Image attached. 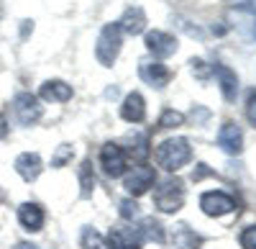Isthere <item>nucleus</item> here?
Masks as SVG:
<instances>
[{
  "instance_id": "6e6552de",
  "label": "nucleus",
  "mask_w": 256,
  "mask_h": 249,
  "mask_svg": "<svg viewBox=\"0 0 256 249\" xmlns=\"http://www.w3.org/2000/svg\"><path fill=\"white\" fill-rule=\"evenodd\" d=\"M144 239L138 234V229H128V226H113L105 239L108 249H141Z\"/></svg>"
},
{
  "instance_id": "4468645a",
  "label": "nucleus",
  "mask_w": 256,
  "mask_h": 249,
  "mask_svg": "<svg viewBox=\"0 0 256 249\" xmlns=\"http://www.w3.org/2000/svg\"><path fill=\"white\" fill-rule=\"evenodd\" d=\"M120 118L128 123H141L146 118V103L141 98V93H128L123 98V106H120Z\"/></svg>"
},
{
  "instance_id": "4be33fe9",
  "label": "nucleus",
  "mask_w": 256,
  "mask_h": 249,
  "mask_svg": "<svg viewBox=\"0 0 256 249\" xmlns=\"http://www.w3.org/2000/svg\"><path fill=\"white\" fill-rule=\"evenodd\" d=\"M184 123V113L174 111V108H166L159 118V129H174V126H182Z\"/></svg>"
},
{
  "instance_id": "a878e982",
  "label": "nucleus",
  "mask_w": 256,
  "mask_h": 249,
  "mask_svg": "<svg viewBox=\"0 0 256 249\" xmlns=\"http://www.w3.org/2000/svg\"><path fill=\"white\" fill-rule=\"evenodd\" d=\"M246 118H248L251 126L256 129V90L254 88L246 93Z\"/></svg>"
},
{
  "instance_id": "412c9836",
  "label": "nucleus",
  "mask_w": 256,
  "mask_h": 249,
  "mask_svg": "<svg viewBox=\"0 0 256 249\" xmlns=\"http://www.w3.org/2000/svg\"><path fill=\"white\" fill-rule=\"evenodd\" d=\"M80 244H82V249H108V246H105V239L95 229H84Z\"/></svg>"
},
{
  "instance_id": "9d476101",
  "label": "nucleus",
  "mask_w": 256,
  "mask_h": 249,
  "mask_svg": "<svg viewBox=\"0 0 256 249\" xmlns=\"http://www.w3.org/2000/svg\"><path fill=\"white\" fill-rule=\"evenodd\" d=\"M138 75L146 85H152V88H164V85H169V80H172V72H169L159 59H141Z\"/></svg>"
},
{
  "instance_id": "20e7f679",
  "label": "nucleus",
  "mask_w": 256,
  "mask_h": 249,
  "mask_svg": "<svg viewBox=\"0 0 256 249\" xmlns=\"http://www.w3.org/2000/svg\"><path fill=\"white\" fill-rule=\"evenodd\" d=\"M126 164H128V157H126L123 147H118V144H113V141L102 144V149H100V167H102L105 175H108V177H120L126 172Z\"/></svg>"
},
{
  "instance_id": "0eeeda50",
  "label": "nucleus",
  "mask_w": 256,
  "mask_h": 249,
  "mask_svg": "<svg viewBox=\"0 0 256 249\" xmlns=\"http://www.w3.org/2000/svg\"><path fill=\"white\" fill-rule=\"evenodd\" d=\"M200 208L205 216H226L230 211H236V200L230 195L220 193V190H210V193H202L200 195Z\"/></svg>"
},
{
  "instance_id": "5701e85b",
  "label": "nucleus",
  "mask_w": 256,
  "mask_h": 249,
  "mask_svg": "<svg viewBox=\"0 0 256 249\" xmlns=\"http://www.w3.org/2000/svg\"><path fill=\"white\" fill-rule=\"evenodd\" d=\"M72 154H74L72 144H59L56 154L52 157V167H64V164H67V162L72 159Z\"/></svg>"
},
{
  "instance_id": "1a4fd4ad",
  "label": "nucleus",
  "mask_w": 256,
  "mask_h": 249,
  "mask_svg": "<svg viewBox=\"0 0 256 249\" xmlns=\"http://www.w3.org/2000/svg\"><path fill=\"white\" fill-rule=\"evenodd\" d=\"M144 44L156 59H166V57H172L177 52V39L172 34H166V31H148Z\"/></svg>"
},
{
  "instance_id": "a211bd4d",
  "label": "nucleus",
  "mask_w": 256,
  "mask_h": 249,
  "mask_svg": "<svg viewBox=\"0 0 256 249\" xmlns=\"http://www.w3.org/2000/svg\"><path fill=\"white\" fill-rule=\"evenodd\" d=\"M138 234H141V239L164 244V226H162L156 218H141V229H138Z\"/></svg>"
},
{
  "instance_id": "6ab92c4d",
  "label": "nucleus",
  "mask_w": 256,
  "mask_h": 249,
  "mask_svg": "<svg viewBox=\"0 0 256 249\" xmlns=\"http://www.w3.org/2000/svg\"><path fill=\"white\" fill-rule=\"evenodd\" d=\"M202 239L195 234V231H190L187 226H177V231H174V246L177 249H200Z\"/></svg>"
},
{
  "instance_id": "bb28decb",
  "label": "nucleus",
  "mask_w": 256,
  "mask_h": 249,
  "mask_svg": "<svg viewBox=\"0 0 256 249\" xmlns=\"http://www.w3.org/2000/svg\"><path fill=\"white\" fill-rule=\"evenodd\" d=\"M238 241H241L244 249H256V226H248V229H244L241 236H238Z\"/></svg>"
},
{
  "instance_id": "cd10ccee",
  "label": "nucleus",
  "mask_w": 256,
  "mask_h": 249,
  "mask_svg": "<svg viewBox=\"0 0 256 249\" xmlns=\"http://www.w3.org/2000/svg\"><path fill=\"white\" fill-rule=\"evenodd\" d=\"M228 6H236V8H246V11H256V0H223Z\"/></svg>"
},
{
  "instance_id": "f3484780",
  "label": "nucleus",
  "mask_w": 256,
  "mask_h": 249,
  "mask_svg": "<svg viewBox=\"0 0 256 249\" xmlns=\"http://www.w3.org/2000/svg\"><path fill=\"white\" fill-rule=\"evenodd\" d=\"M212 72L218 75L223 98H226L228 103H230V100H236V93H238V77H236V72L228 70V67H223V65H216V67H212Z\"/></svg>"
},
{
  "instance_id": "f257e3e1",
  "label": "nucleus",
  "mask_w": 256,
  "mask_h": 249,
  "mask_svg": "<svg viewBox=\"0 0 256 249\" xmlns=\"http://www.w3.org/2000/svg\"><path fill=\"white\" fill-rule=\"evenodd\" d=\"M190 159H192V147H190V141L184 136L164 139L156 147V162H159V167H164L166 172L182 170Z\"/></svg>"
},
{
  "instance_id": "dca6fc26",
  "label": "nucleus",
  "mask_w": 256,
  "mask_h": 249,
  "mask_svg": "<svg viewBox=\"0 0 256 249\" xmlns=\"http://www.w3.org/2000/svg\"><path fill=\"white\" fill-rule=\"evenodd\" d=\"M38 95L44 100H52V103H67L72 98V85H67V82H62V80H46L44 85H41Z\"/></svg>"
},
{
  "instance_id": "b1692460",
  "label": "nucleus",
  "mask_w": 256,
  "mask_h": 249,
  "mask_svg": "<svg viewBox=\"0 0 256 249\" xmlns=\"http://www.w3.org/2000/svg\"><path fill=\"white\" fill-rule=\"evenodd\" d=\"M120 218H126V221L138 218V203L134 198H123L120 200Z\"/></svg>"
},
{
  "instance_id": "9b49d317",
  "label": "nucleus",
  "mask_w": 256,
  "mask_h": 249,
  "mask_svg": "<svg viewBox=\"0 0 256 249\" xmlns=\"http://www.w3.org/2000/svg\"><path fill=\"white\" fill-rule=\"evenodd\" d=\"M218 147L226 152V154H241L244 152V131L238 123L233 121H226L220 131H218Z\"/></svg>"
},
{
  "instance_id": "2eb2a0df",
  "label": "nucleus",
  "mask_w": 256,
  "mask_h": 249,
  "mask_svg": "<svg viewBox=\"0 0 256 249\" xmlns=\"http://www.w3.org/2000/svg\"><path fill=\"white\" fill-rule=\"evenodd\" d=\"M118 26H120V31H126V34L138 36V34L146 29V13H144V8H138V6L126 8L123 18L118 21Z\"/></svg>"
},
{
  "instance_id": "c85d7f7f",
  "label": "nucleus",
  "mask_w": 256,
  "mask_h": 249,
  "mask_svg": "<svg viewBox=\"0 0 256 249\" xmlns=\"http://www.w3.org/2000/svg\"><path fill=\"white\" fill-rule=\"evenodd\" d=\"M8 136V118L6 113H0V139H6Z\"/></svg>"
},
{
  "instance_id": "393cba45",
  "label": "nucleus",
  "mask_w": 256,
  "mask_h": 249,
  "mask_svg": "<svg viewBox=\"0 0 256 249\" xmlns=\"http://www.w3.org/2000/svg\"><path fill=\"white\" fill-rule=\"evenodd\" d=\"M190 67H192V75H195L198 80H208L212 75V67L208 65V62H202V59H192Z\"/></svg>"
},
{
  "instance_id": "39448f33",
  "label": "nucleus",
  "mask_w": 256,
  "mask_h": 249,
  "mask_svg": "<svg viewBox=\"0 0 256 249\" xmlns=\"http://www.w3.org/2000/svg\"><path fill=\"white\" fill-rule=\"evenodd\" d=\"M13 111H16L18 121L24 123V126H34V123L44 116V108H41L38 98L31 95V93H18L16 100H13Z\"/></svg>"
},
{
  "instance_id": "f03ea898",
  "label": "nucleus",
  "mask_w": 256,
  "mask_h": 249,
  "mask_svg": "<svg viewBox=\"0 0 256 249\" xmlns=\"http://www.w3.org/2000/svg\"><path fill=\"white\" fill-rule=\"evenodd\" d=\"M120 44H123V31L118 24H105L100 36H98V44H95V57L102 67H113V62L120 54Z\"/></svg>"
},
{
  "instance_id": "423d86ee",
  "label": "nucleus",
  "mask_w": 256,
  "mask_h": 249,
  "mask_svg": "<svg viewBox=\"0 0 256 249\" xmlns=\"http://www.w3.org/2000/svg\"><path fill=\"white\" fill-rule=\"evenodd\" d=\"M156 182V172H154V167H148V164H138V167H134V172L126 177V182H123V188L128 190V195H134V198H138V195H144L152 185Z\"/></svg>"
},
{
  "instance_id": "7ed1b4c3",
  "label": "nucleus",
  "mask_w": 256,
  "mask_h": 249,
  "mask_svg": "<svg viewBox=\"0 0 256 249\" xmlns=\"http://www.w3.org/2000/svg\"><path fill=\"white\" fill-rule=\"evenodd\" d=\"M154 205L162 213H177L184 205V182L180 177L164 180L154 190Z\"/></svg>"
},
{
  "instance_id": "c756f323",
  "label": "nucleus",
  "mask_w": 256,
  "mask_h": 249,
  "mask_svg": "<svg viewBox=\"0 0 256 249\" xmlns=\"http://www.w3.org/2000/svg\"><path fill=\"white\" fill-rule=\"evenodd\" d=\"M16 249H41V246H36V244H28V241H20V244H16Z\"/></svg>"
},
{
  "instance_id": "aec40b11",
  "label": "nucleus",
  "mask_w": 256,
  "mask_h": 249,
  "mask_svg": "<svg viewBox=\"0 0 256 249\" xmlns=\"http://www.w3.org/2000/svg\"><path fill=\"white\" fill-rule=\"evenodd\" d=\"M80 182H82V198H90L92 190H95V172H92L90 159L82 162V167H80Z\"/></svg>"
},
{
  "instance_id": "f8f14e48",
  "label": "nucleus",
  "mask_w": 256,
  "mask_h": 249,
  "mask_svg": "<svg viewBox=\"0 0 256 249\" xmlns=\"http://www.w3.org/2000/svg\"><path fill=\"white\" fill-rule=\"evenodd\" d=\"M44 221H46V213L38 203H20L18 205V223L26 231H41L44 229Z\"/></svg>"
},
{
  "instance_id": "ddd939ff",
  "label": "nucleus",
  "mask_w": 256,
  "mask_h": 249,
  "mask_svg": "<svg viewBox=\"0 0 256 249\" xmlns=\"http://www.w3.org/2000/svg\"><path fill=\"white\" fill-rule=\"evenodd\" d=\"M13 167H16V172L24 177L26 182H34L41 175V170H44V162H41V157L36 152H24V154L16 157Z\"/></svg>"
}]
</instances>
